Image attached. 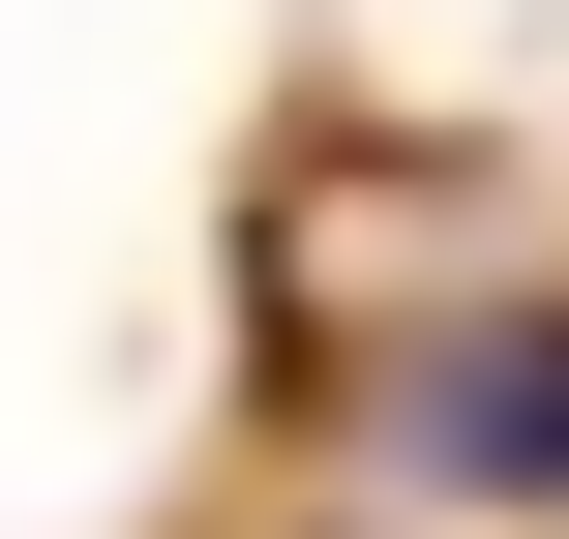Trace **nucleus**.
<instances>
[{"label": "nucleus", "mask_w": 569, "mask_h": 539, "mask_svg": "<svg viewBox=\"0 0 569 539\" xmlns=\"http://www.w3.org/2000/svg\"><path fill=\"white\" fill-rule=\"evenodd\" d=\"M420 450H450V480H510V510H569V330H480V360H420Z\"/></svg>", "instance_id": "nucleus-1"}]
</instances>
